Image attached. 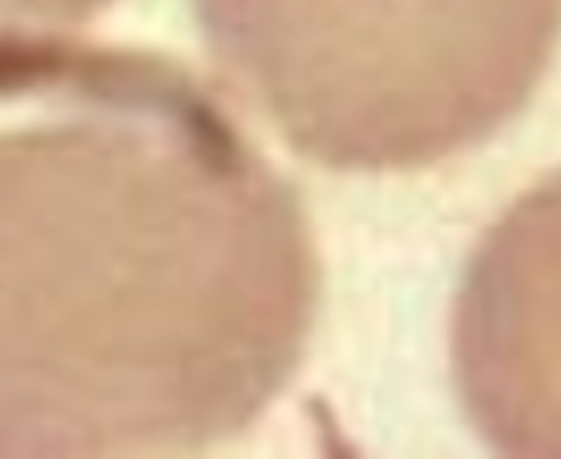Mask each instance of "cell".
Masks as SVG:
<instances>
[{"label":"cell","instance_id":"7a4b0ae2","mask_svg":"<svg viewBox=\"0 0 561 459\" xmlns=\"http://www.w3.org/2000/svg\"><path fill=\"white\" fill-rule=\"evenodd\" d=\"M451 365L465 412L494 451L561 458V171L474 250L455 302Z\"/></svg>","mask_w":561,"mask_h":459},{"label":"cell","instance_id":"6da1fadb","mask_svg":"<svg viewBox=\"0 0 561 459\" xmlns=\"http://www.w3.org/2000/svg\"><path fill=\"white\" fill-rule=\"evenodd\" d=\"M227 72L309 157L342 170L427 167L530 101L561 0H196Z\"/></svg>","mask_w":561,"mask_h":459}]
</instances>
